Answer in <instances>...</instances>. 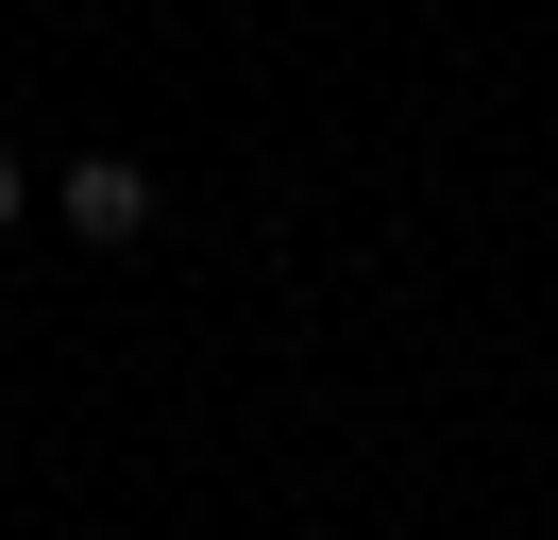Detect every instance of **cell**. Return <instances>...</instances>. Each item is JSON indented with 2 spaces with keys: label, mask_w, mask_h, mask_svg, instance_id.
Listing matches in <instances>:
<instances>
[{
  "label": "cell",
  "mask_w": 558,
  "mask_h": 540,
  "mask_svg": "<svg viewBox=\"0 0 558 540\" xmlns=\"http://www.w3.org/2000/svg\"><path fill=\"white\" fill-rule=\"evenodd\" d=\"M51 220H69L85 254H136V236H153V169L136 152H69V169H51Z\"/></svg>",
  "instance_id": "6da1fadb"
},
{
  "label": "cell",
  "mask_w": 558,
  "mask_h": 540,
  "mask_svg": "<svg viewBox=\"0 0 558 540\" xmlns=\"http://www.w3.org/2000/svg\"><path fill=\"white\" fill-rule=\"evenodd\" d=\"M17 220H35V169H17V152H0V236H17Z\"/></svg>",
  "instance_id": "7a4b0ae2"
}]
</instances>
